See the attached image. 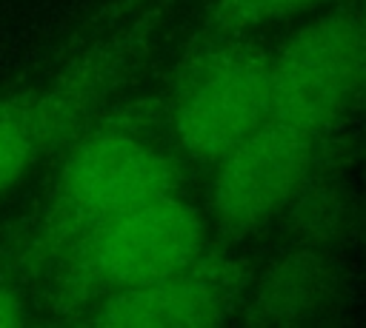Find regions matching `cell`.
I'll list each match as a JSON object with an SVG mask.
<instances>
[{"instance_id": "6da1fadb", "label": "cell", "mask_w": 366, "mask_h": 328, "mask_svg": "<svg viewBox=\"0 0 366 328\" xmlns=\"http://www.w3.org/2000/svg\"><path fill=\"white\" fill-rule=\"evenodd\" d=\"M180 154L160 111L146 103L97 114L69 145L49 197L14 242L9 265L46 274L49 265L97 225L172 191H183Z\"/></svg>"}, {"instance_id": "7a4b0ae2", "label": "cell", "mask_w": 366, "mask_h": 328, "mask_svg": "<svg viewBox=\"0 0 366 328\" xmlns=\"http://www.w3.org/2000/svg\"><path fill=\"white\" fill-rule=\"evenodd\" d=\"M163 6H149L80 43V51L49 80L0 97V194L49 154L66 148L137 74L152 51Z\"/></svg>"}, {"instance_id": "3957f363", "label": "cell", "mask_w": 366, "mask_h": 328, "mask_svg": "<svg viewBox=\"0 0 366 328\" xmlns=\"http://www.w3.org/2000/svg\"><path fill=\"white\" fill-rule=\"evenodd\" d=\"M212 231L200 205L172 191L83 234L49 265L46 305L71 322L89 305L146 285L203 254Z\"/></svg>"}, {"instance_id": "277c9868", "label": "cell", "mask_w": 366, "mask_h": 328, "mask_svg": "<svg viewBox=\"0 0 366 328\" xmlns=\"http://www.w3.org/2000/svg\"><path fill=\"white\" fill-rule=\"evenodd\" d=\"M160 117L174 151L209 168L269 120V48L252 37L192 43Z\"/></svg>"}, {"instance_id": "5b68a950", "label": "cell", "mask_w": 366, "mask_h": 328, "mask_svg": "<svg viewBox=\"0 0 366 328\" xmlns=\"http://www.w3.org/2000/svg\"><path fill=\"white\" fill-rule=\"evenodd\" d=\"M366 29L360 0H337L269 48V117L335 134L363 88Z\"/></svg>"}, {"instance_id": "8992f818", "label": "cell", "mask_w": 366, "mask_h": 328, "mask_svg": "<svg viewBox=\"0 0 366 328\" xmlns=\"http://www.w3.org/2000/svg\"><path fill=\"white\" fill-rule=\"evenodd\" d=\"M335 154L337 131L323 137L269 117L209 165V231L220 242H237L277 222Z\"/></svg>"}, {"instance_id": "52a82bcc", "label": "cell", "mask_w": 366, "mask_h": 328, "mask_svg": "<svg viewBox=\"0 0 366 328\" xmlns=\"http://www.w3.org/2000/svg\"><path fill=\"white\" fill-rule=\"evenodd\" d=\"M246 265L209 242L192 262L114 297H106L71 322L77 325H220L234 319L249 285Z\"/></svg>"}, {"instance_id": "ba28073f", "label": "cell", "mask_w": 366, "mask_h": 328, "mask_svg": "<svg viewBox=\"0 0 366 328\" xmlns=\"http://www.w3.org/2000/svg\"><path fill=\"white\" fill-rule=\"evenodd\" d=\"M337 291V271L320 245H300L249 280L234 319L254 325H292L320 317Z\"/></svg>"}, {"instance_id": "9c48e42d", "label": "cell", "mask_w": 366, "mask_h": 328, "mask_svg": "<svg viewBox=\"0 0 366 328\" xmlns=\"http://www.w3.org/2000/svg\"><path fill=\"white\" fill-rule=\"evenodd\" d=\"M337 0H212L203 11V20L192 37V43L226 40V37H252L254 31L315 14Z\"/></svg>"}, {"instance_id": "30bf717a", "label": "cell", "mask_w": 366, "mask_h": 328, "mask_svg": "<svg viewBox=\"0 0 366 328\" xmlns=\"http://www.w3.org/2000/svg\"><path fill=\"white\" fill-rule=\"evenodd\" d=\"M157 3H166V0H109L86 26H83V31L77 34V46L80 43H86V40H92V37H97V34H103V31H109L112 26H117V23H123V20H129L132 14H137V11H143V9H149V6H157Z\"/></svg>"}, {"instance_id": "8fae6325", "label": "cell", "mask_w": 366, "mask_h": 328, "mask_svg": "<svg viewBox=\"0 0 366 328\" xmlns=\"http://www.w3.org/2000/svg\"><path fill=\"white\" fill-rule=\"evenodd\" d=\"M29 299L23 297L17 282L0 277V328H17L29 322Z\"/></svg>"}]
</instances>
